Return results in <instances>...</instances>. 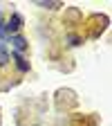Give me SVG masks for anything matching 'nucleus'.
Returning <instances> with one entry per match:
<instances>
[{
    "instance_id": "f257e3e1",
    "label": "nucleus",
    "mask_w": 112,
    "mask_h": 126,
    "mask_svg": "<svg viewBox=\"0 0 112 126\" xmlns=\"http://www.w3.org/2000/svg\"><path fill=\"white\" fill-rule=\"evenodd\" d=\"M20 27H23V16L16 11V14L9 16V20L5 23V32H7V36H16V32H18Z\"/></svg>"
},
{
    "instance_id": "f03ea898",
    "label": "nucleus",
    "mask_w": 112,
    "mask_h": 126,
    "mask_svg": "<svg viewBox=\"0 0 112 126\" xmlns=\"http://www.w3.org/2000/svg\"><path fill=\"white\" fill-rule=\"evenodd\" d=\"M11 45H13V52H25L27 50V41L20 36V34H16V36H11Z\"/></svg>"
},
{
    "instance_id": "7ed1b4c3",
    "label": "nucleus",
    "mask_w": 112,
    "mask_h": 126,
    "mask_svg": "<svg viewBox=\"0 0 112 126\" xmlns=\"http://www.w3.org/2000/svg\"><path fill=\"white\" fill-rule=\"evenodd\" d=\"M13 56V61H16V68H18L20 72H29V61L23 56V54H18V52H13L11 54Z\"/></svg>"
},
{
    "instance_id": "20e7f679",
    "label": "nucleus",
    "mask_w": 112,
    "mask_h": 126,
    "mask_svg": "<svg viewBox=\"0 0 112 126\" xmlns=\"http://www.w3.org/2000/svg\"><path fill=\"white\" fill-rule=\"evenodd\" d=\"M7 63H9V52H7L5 43H0V65H7Z\"/></svg>"
},
{
    "instance_id": "39448f33",
    "label": "nucleus",
    "mask_w": 112,
    "mask_h": 126,
    "mask_svg": "<svg viewBox=\"0 0 112 126\" xmlns=\"http://www.w3.org/2000/svg\"><path fill=\"white\" fill-rule=\"evenodd\" d=\"M38 7H45V9H56V7H63V2H36Z\"/></svg>"
},
{
    "instance_id": "423d86ee",
    "label": "nucleus",
    "mask_w": 112,
    "mask_h": 126,
    "mask_svg": "<svg viewBox=\"0 0 112 126\" xmlns=\"http://www.w3.org/2000/svg\"><path fill=\"white\" fill-rule=\"evenodd\" d=\"M81 43H83L81 36H70V45H81Z\"/></svg>"
},
{
    "instance_id": "0eeeda50",
    "label": "nucleus",
    "mask_w": 112,
    "mask_h": 126,
    "mask_svg": "<svg viewBox=\"0 0 112 126\" xmlns=\"http://www.w3.org/2000/svg\"><path fill=\"white\" fill-rule=\"evenodd\" d=\"M0 38H7V32H5V23L0 20Z\"/></svg>"
}]
</instances>
